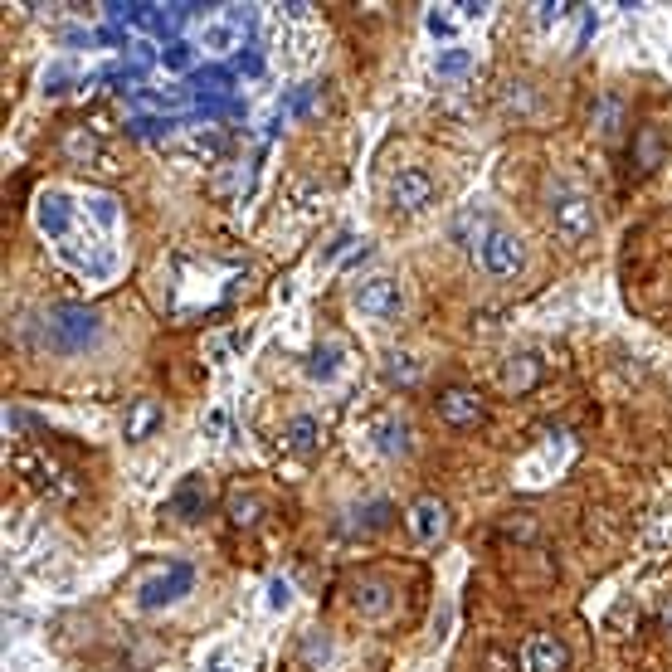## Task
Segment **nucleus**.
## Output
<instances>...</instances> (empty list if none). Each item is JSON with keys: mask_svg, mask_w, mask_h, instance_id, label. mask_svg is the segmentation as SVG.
I'll return each mask as SVG.
<instances>
[{"mask_svg": "<svg viewBox=\"0 0 672 672\" xmlns=\"http://www.w3.org/2000/svg\"><path fill=\"white\" fill-rule=\"evenodd\" d=\"M526 88H531V83H507V93H502V103H507V108H512V112H531V108H536V103H531V93H526Z\"/></svg>", "mask_w": 672, "mask_h": 672, "instance_id": "obj_30", "label": "nucleus"}, {"mask_svg": "<svg viewBox=\"0 0 672 672\" xmlns=\"http://www.w3.org/2000/svg\"><path fill=\"white\" fill-rule=\"evenodd\" d=\"M536 380H541V361H536L531 351L512 356V361L502 366V390H507V395H526V390H531Z\"/></svg>", "mask_w": 672, "mask_h": 672, "instance_id": "obj_15", "label": "nucleus"}, {"mask_svg": "<svg viewBox=\"0 0 672 672\" xmlns=\"http://www.w3.org/2000/svg\"><path fill=\"white\" fill-rule=\"evenodd\" d=\"M88 205H93V215H98V224H117V200L112 195H88Z\"/></svg>", "mask_w": 672, "mask_h": 672, "instance_id": "obj_31", "label": "nucleus"}, {"mask_svg": "<svg viewBox=\"0 0 672 672\" xmlns=\"http://www.w3.org/2000/svg\"><path fill=\"white\" fill-rule=\"evenodd\" d=\"M234 44H239V25H234V20L205 30V49H210V54H224V49H234Z\"/></svg>", "mask_w": 672, "mask_h": 672, "instance_id": "obj_23", "label": "nucleus"}, {"mask_svg": "<svg viewBox=\"0 0 672 672\" xmlns=\"http://www.w3.org/2000/svg\"><path fill=\"white\" fill-rule=\"evenodd\" d=\"M190 151L205 156V161H215V156H224V137L220 132H195V137H190Z\"/></svg>", "mask_w": 672, "mask_h": 672, "instance_id": "obj_28", "label": "nucleus"}, {"mask_svg": "<svg viewBox=\"0 0 672 672\" xmlns=\"http://www.w3.org/2000/svg\"><path fill=\"white\" fill-rule=\"evenodd\" d=\"M10 463H15V473H25V478H30V483H39L44 492H59V497H74V492H78L74 483H64L69 473H64V468H59V463H54L44 448H20Z\"/></svg>", "mask_w": 672, "mask_h": 672, "instance_id": "obj_6", "label": "nucleus"}, {"mask_svg": "<svg viewBox=\"0 0 672 672\" xmlns=\"http://www.w3.org/2000/svg\"><path fill=\"white\" fill-rule=\"evenodd\" d=\"M35 220H39V229L49 234V239H69L74 234V205H69V195H59V190H44L39 195V205H35Z\"/></svg>", "mask_w": 672, "mask_h": 672, "instance_id": "obj_12", "label": "nucleus"}, {"mask_svg": "<svg viewBox=\"0 0 672 672\" xmlns=\"http://www.w3.org/2000/svg\"><path fill=\"white\" fill-rule=\"evenodd\" d=\"M156 424H161V405L156 400H137L132 414H127V444H142Z\"/></svg>", "mask_w": 672, "mask_h": 672, "instance_id": "obj_19", "label": "nucleus"}, {"mask_svg": "<svg viewBox=\"0 0 672 672\" xmlns=\"http://www.w3.org/2000/svg\"><path fill=\"white\" fill-rule=\"evenodd\" d=\"M439 419L453 424V429H473V424H483V395L468 390V385H448L444 395H439Z\"/></svg>", "mask_w": 672, "mask_h": 672, "instance_id": "obj_9", "label": "nucleus"}, {"mask_svg": "<svg viewBox=\"0 0 672 672\" xmlns=\"http://www.w3.org/2000/svg\"><path fill=\"white\" fill-rule=\"evenodd\" d=\"M385 522H390V502H366L351 526H356V531H380Z\"/></svg>", "mask_w": 672, "mask_h": 672, "instance_id": "obj_27", "label": "nucleus"}, {"mask_svg": "<svg viewBox=\"0 0 672 672\" xmlns=\"http://www.w3.org/2000/svg\"><path fill=\"white\" fill-rule=\"evenodd\" d=\"M565 663H570V648L546 629L522 643V672H565Z\"/></svg>", "mask_w": 672, "mask_h": 672, "instance_id": "obj_10", "label": "nucleus"}, {"mask_svg": "<svg viewBox=\"0 0 672 672\" xmlns=\"http://www.w3.org/2000/svg\"><path fill=\"white\" fill-rule=\"evenodd\" d=\"M205 507H210V483L205 478H186V483L171 492V517L176 522H200L205 517Z\"/></svg>", "mask_w": 672, "mask_h": 672, "instance_id": "obj_14", "label": "nucleus"}, {"mask_svg": "<svg viewBox=\"0 0 672 672\" xmlns=\"http://www.w3.org/2000/svg\"><path fill=\"white\" fill-rule=\"evenodd\" d=\"M336 361H341V346H317L312 361H307V375H312V380H332Z\"/></svg>", "mask_w": 672, "mask_h": 672, "instance_id": "obj_22", "label": "nucleus"}, {"mask_svg": "<svg viewBox=\"0 0 672 672\" xmlns=\"http://www.w3.org/2000/svg\"><path fill=\"white\" fill-rule=\"evenodd\" d=\"M429 30H434V35H453V20H448V15H439V10H434V15H429Z\"/></svg>", "mask_w": 672, "mask_h": 672, "instance_id": "obj_34", "label": "nucleus"}, {"mask_svg": "<svg viewBox=\"0 0 672 672\" xmlns=\"http://www.w3.org/2000/svg\"><path fill=\"white\" fill-rule=\"evenodd\" d=\"M478 259H483V268L492 273V278H517L526 268V244L512 234V229H492L483 239V249H478Z\"/></svg>", "mask_w": 672, "mask_h": 672, "instance_id": "obj_4", "label": "nucleus"}, {"mask_svg": "<svg viewBox=\"0 0 672 672\" xmlns=\"http://www.w3.org/2000/svg\"><path fill=\"white\" fill-rule=\"evenodd\" d=\"M190 585H195V570H190L186 560H171L161 575H151L147 585H137V609H142V614H156V609L186 599Z\"/></svg>", "mask_w": 672, "mask_h": 672, "instance_id": "obj_3", "label": "nucleus"}, {"mask_svg": "<svg viewBox=\"0 0 672 672\" xmlns=\"http://www.w3.org/2000/svg\"><path fill=\"white\" fill-rule=\"evenodd\" d=\"M351 599H356V609H361L366 619H385V614H390V604H395L385 580H356V595H351Z\"/></svg>", "mask_w": 672, "mask_h": 672, "instance_id": "obj_17", "label": "nucleus"}, {"mask_svg": "<svg viewBox=\"0 0 672 672\" xmlns=\"http://www.w3.org/2000/svg\"><path fill=\"white\" fill-rule=\"evenodd\" d=\"M434 69H439V78H463L468 69H473V54L453 44V49H444V54H439V64H434Z\"/></svg>", "mask_w": 672, "mask_h": 672, "instance_id": "obj_21", "label": "nucleus"}, {"mask_svg": "<svg viewBox=\"0 0 672 672\" xmlns=\"http://www.w3.org/2000/svg\"><path fill=\"white\" fill-rule=\"evenodd\" d=\"M171 127H181V122H156V117H137V122H132V137H161V132H171Z\"/></svg>", "mask_w": 672, "mask_h": 672, "instance_id": "obj_32", "label": "nucleus"}, {"mask_svg": "<svg viewBox=\"0 0 672 672\" xmlns=\"http://www.w3.org/2000/svg\"><path fill=\"white\" fill-rule=\"evenodd\" d=\"M371 439L385 458H405V453L414 448V429H410V419H400V414H375Z\"/></svg>", "mask_w": 672, "mask_h": 672, "instance_id": "obj_13", "label": "nucleus"}, {"mask_svg": "<svg viewBox=\"0 0 672 672\" xmlns=\"http://www.w3.org/2000/svg\"><path fill=\"white\" fill-rule=\"evenodd\" d=\"M658 156H663V132L648 122V127H643V147H638V171L658 166Z\"/></svg>", "mask_w": 672, "mask_h": 672, "instance_id": "obj_25", "label": "nucleus"}, {"mask_svg": "<svg viewBox=\"0 0 672 672\" xmlns=\"http://www.w3.org/2000/svg\"><path fill=\"white\" fill-rule=\"evenodd\" d=\"M288 599H293V585H288V580H268V604H273V609H288Z\"/></svg>", "mask_w": 672, "mask_h": 672, "instance_id": "obj_33", "label": "nucleus"}, {"mask_svg": "<svg viewBox=\"0 0 672 672\" xmlns=\"http://www.w3.org/2000/svg\"><path fill=\"white\" fill-rule=\"evenodd\" d=\"M405 531H410L419 546H434V541L448 531V507L434 497V492L414 497L410 507H405Z\"/></svg>", "mask_w": 672, "mask_h": 672, "instance_id": "obj_7", "label": "nucleus"}, {"mask_svg": "<svg viewBox=\"0 0 672 672\" xmlns=\"http://www.w3.org/2000/svg\"><path fill=\"white\" fill-rule=\"evenodd\" d=\"M619 122H624V108H619V98H599V117L595 127L604 137H619Z\"/></svg>", "mask_w": 672, "mask_h": 672, "instance_id": "obj_26", "label": "nucleus"}, {"mask_svg": "<svg viewBox=\"0 0 672 672\" xmlns=\"http://www.w3.org/2000/svg\"><path fill=\"white\" fill-rule=\"evenodd\" d=\"M356 307H361L366 317H375V322H390V317L405 312V293H400L395 278H366V283L356 288Z\"/></svg>", "mask_w": 672, "mask_h": 672, "instance_id": "obj_8", "label": "nucleus"}, {"mask_svg": "<svg viewBox=\"0 0 672 672\" xmlns=\"http://www.w3.org/2000/svg\"><path fill=\"white\" fill-rule=\"evenodd\" d=\"M283 444L293 448L298 458H312V453L322 448V424H317L312 414H298V419L288 424V434H283Z\"/></svg>", "mask_w": 672, "mask_h": 672, "instance_id": "obj_16", "label": "nucleus"}, {"mask_svg": "<svg viewBox=\"0 0 672 672\" xmlns=\"http://www.w3.org/2000/svg\"><path fill=\"white\" fill-rule=\"evenodd\" d=\"M458 10H463V20H478V15H483L487 5H478V0H463V5H458Z\"/></svg>", "mask_w": 672, "mask_h": 672, "instance_id": "obj_35", "label": "nucleus"}, {"mask_svg": "<svg viewBox=\"0 0 672 672\" xmlns=\"http://www.w3.org/2000/svg\"><path fill=\"white\" fill-rule=\"evenodd\" d=\"M224 512H229V522L239 526V531H249V526H259V517H263V497H254V492H229Z\"/></svg>", "mask_w": 672, "mask_h": 672, "instance_id": "obj_18", "label": "nucleus"}, {"mask_svg": "<svg viewBox=\"0 0 672 672\" xmlns=\"http://www.w3.org/2000/svg\"><path fill=\"white\" fill-rule=\"evenodd\" d=\"M663 629H668V634H672V599H668V604H663Z\"/></svg>", "mask_w": 672, "mask_h": 672, "instance_id": "obj_36", "label": "nucleus"}, {"mask_svg": "<svg viewBox=\"0 0 672 672\" xmlns=\"http://www.w3.org/2000/svg\"><path fill=\"white\" fill-rule=\"evenodd\" d=\"M570 10H575L570 0H541V5H536V20H541V25H560Z\"/></svg>", "mask_w": 672, "mask_h": 672, "instance_id": "obj_29", "label": "nucleus"}, {"mask_svg": "<svg viewBox=\"0 0 672 672\" xmlns=\"http://www.w3.org/2000/svg\"><path fill=\"white\" fill-rule=\"evenodd\" d=\"M546 220H551L560 244H585L599 229L595 200H590L585 190L565 186V181H551V186H546Z\"/></svg>", "mask_w": 672, "mask_h": 672, "instance_id": "obj_2", "label": "nucleus"}, {"mask_svg": "<svg viewBox=\"0 0 672 672\" xmlns=\"http://www.w3.org/2000/svg\"><path fill=\"white\" fill-rule=\"evenodd\" d=\"M59 151H64L69 166H103V171H112V161H108V151H103V142H98V132H88V127H64Z\"/></svg>", "mask_w": 672, "mask_h": 672, "instance_id": "obj_11", "label": "nucleus"}, {"mask_svg": "<svg viewBox=\"0 0 672 672\" xmlns=\"http://www.w3.org/2000/svg\"><path fill=\"white\" fill-rule=\"evenodd\" d=\"M35 341L54 356H83L103 341V312L83 302H54L35 317Z\"/></svg>", "mask_w": 672, "mask_h": 672, "instance_id": "obj_1", "label": "nucleus"}, {"mask_svg": "<svg viewBox=\"0 0 672 672\" xmlns=\"http://www.w3.org/2000/svg\"><path fill=\"white\" fill-rule=\"evenodd\" d=\"M161 64H166L171 74H186L190 64H195V49H190V44H181V39H171V44L161 49Z\"/></svg>", "mask_w": 672, "mask_h": 672, "instance_id": "obj_24", "label": "nucleus"}, {"mask_svg": "<svg viewBox=\"0 0 672 672\" xmlns=\"http://www.w3.org/2000/svg\"><path fill=\"white\" fill-rule=\"evenodd\" d=\"M385 375H390L395 385H414V380L424 375V366L414 361L410 351H390V356H385Z\"/></svg>", "mask_w": 672, "mask_h": 672, "instance_id": "obj_20", "label": "nucleus"}, {"mask_svg": "<svg viewBox=\"0 0 672 672\" xmlns=\"http://www.w3.org/2000/svg\"><path fill=\"white\" fill-rule=\"evenodd\" d=\"M434 195H439V186H434V176H429L424 166H405V171H395V181H390V205L405 210V215L429 210Z\"/></svg>", "mask_w": 672, "mask_h": 672, "instance_id": "obj_5", "label": "nucleus"}]
</instances>
